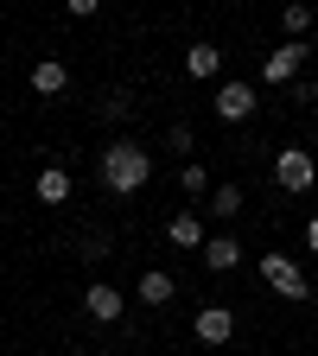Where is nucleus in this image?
Here are the masks:
<instances>
[{
    "mask_svg": "<svg viewBox=\"0 0 318 356\" xmlns=\"http://www.w3.org/2000/svg\"><path fill=\"white\" fill-rule=\"evenodd\" d=\"M261 280L274 286L280 299H293V305H305V299H312V280H305V267H299L293 254H261Z\"/></svg>",
    "mask_w": 318,
    "mask_h": 356,
    "instance_id": "obj_2",
    "label": "nucleus"
},
{
    "mask_svg": "<svg viewBox=\"0 0 318 356\" xmlns=\"http://www.w3.org/2000/svg\"><path fill=\"white\" fill-rule=\"evenodd\" d=\"M305 248H312V254H318V216H312V222H305Z\"/></svg>",
    "mask_w": 318,
    "mask_h": 356,
    "instance_id": "obj_18",
    "label": "nucleus"
},
{
    "mask_svg": "<svg viewBox=\"0 0 318 356\" xmlns=\"http://www.w3.org/2000/svg\"><path fill=\"white\" fill-rule=\"evenodd\" d=\"M153 178V153L141 147V140H109L102 147V185L115 191V197H134Z\"/></svg>",
    "mask_w": 318,
    "mask_h": 356,
    "instance_id": "obj_1",
    "label": "nucleus"
},
{
    "mask_svg": "<svg viewBox=\"0 0 318 356\" xmlns=\"http://www.w3.org/2000/svg\"><path fill=\"white\" fill-rule=\"evenodd\" d=\"M280 26H287V32H293V38H299V32H305V26H312V7H299V0H293V7H287V13H280Z\"/></svg>",
    "mask_w": 318,
    "mask_h": 356,
    "instance_id": "obj_17",
    "label": "nucleus"
},
{
    "mask_svg": "<svg viewBox=\"0 0 318 356\" xmlns=\"http://www.w3.org/2000/svg\"><path fill=\"white\" fill-rule=\"evenodd\" d=\"M312 96H318V70H312Z\"/></svg>",
    "mask_w": 318,
    "mask_h": 356,
    "instance_id": "obj_19",
    "label": "nucleus"
},
{
    "mask_svg": "<svg viewBox=\"0 0 318 356\" xmlns=\"http://www.w3.org/2000/svg\"><path fill=\"white\" fill-rule=\"evenodd\" d=\"M204 267H210V274L242 267V242H236V236H210V242H204Z\"/></svg>",
    "mask_w": 318,
    "mask_h": 356,
    "instance_id": "obj_9",
    "label": "nucleus"
},
{
    "mask_svg": "<svg viewBox=\"0 0 318 356\" xmlns=\"http://www.w3.org/2000/svg\"><path fill=\"white\" fill-rule=\"evenodd\" d=\"M210 210H216V216H236V210H242V191H236V185H216V204H210Z\"/></svg>",
    "mask_w": 318,
    "mask_h": 356,
    "instance_id": "obj_15",
    "label": "nucleus"
},
{
    "mask_svg": "<svg viewBox=\"0 0 318 356\" xmlns=\"http://www.w3.org/2000/svg\"><path fill=\"white\" fill-rule=\"evenodd\" d=\"M178 293V280L166 274V267H147V274H141V305H166Z\"/></svg>",
    "mask_w": 318,
    "mask_h": 356,
    "instance_id": "obj_12",
    "label": "nucleus"
},
{
    "mask_svg": "<svg viewBox=\"0 0 318 356\" xmlns=\"http://www.w3.org/2000/svg\"><path fill=\"white\" fill-rule=\"evenodd\" d=\"M178 185H185V191H191V197H198V191H210V172H204V165H198V159H191V165H185V172H178Z\"/></svg>",
    "mask_w": 318,
    "mask_h": 356,
    "instance_id": "obj_14",
    "label": "nucleus"
},
{
    "mask_svg": "<svg viewBox=\"0 0 318 356\" xmlns=\"http://www.w3.org/2000/svg\"><path fill=\"white\" fill-rule=\"evenodd\" d=\"M32 89H38V96H64V89H70L64 58H38V64H32Z\"/></svg>",
    "mask_w": 318,
    "mask_h": 356,
    "instance_id": "obj_8",
    "label": "nucleus"
},
{
    "mask_svg": "<svg viewBox=\"0 0 318 356\" xmlns=\"http://www.w3.org/2000/svg\"><path fill=\"white\" fill-rule=\"evenodd\" d=\"M127 108H134V102H127V89H115V96H102V121H127Z\"/></svg>",
    "mask_w": 318,
    "mask_h": 356,
    "instance_id": "obj_16",
    "label": "nucleus"
},
{
    "mask_svg": "<svg viewBox=\"0 0 318 356\" xmlns=\"http://www.w3.org/2000/svg\"><path fill=\"white\" fill-rule=\"evenodd\" d=\"M32 191H38V204H70V172L64 165H45Z\"/></svg>",
    "mask_w": 318,
    "mask_h": 356,
    "instance_id": "obj_11",
    "label": "nucleus"
},
{
    "mask_svg": "<svg viewBox=\"0 0 318 356\" xmlns=\"http://www.w3.org/2000/svg\"><path fill=\"white\" fill-rule=\"evenodd\" d=\"M191 331H198V343L223 350V343L236 337V312H230V305H198V318H191Z\"/></svg>",
    "mask_w": 318,
    "mask_h": 356,
    "instance_id": "obj_4",
    "label": "nucleus"
},
{
    "mask_svg": "<svg viewBox=\"0 0 318 356\" xmlns=\"http://www.w3.org/2000/svg\"><path fill=\"white\" fill-rule=\"evenodd\" d=\"M216 64H223L216 44H191V51H185V76H198V83H210V76H216Z\"/></svg>",
    "mask_w": 318,
    "mask_h": 356,
    "instance_id": "obj_13",
    "label": "nucleus"
},
{
    "mask_svg": "<svg viewBox=\"0 0 318 356\" xmlns=\"http://www.w3.org/2000/svg\"><path fill=\"white\" fill-rule=\"evenodd\" d=\"M274 178H280V191H312L318 185V159L305 147H280L274 153Z\"/></svg>",
    "mask_w": 318,
    "mask_h": 356,
    "instance_id": "obj_3",
    "label": "nucleus"
},
{
    "mask_svg": "<svg viewBox=\"0 0 318 356\" xmlns=\"http://www.w3.org/2000/svg\"><path fill=\"white\" fill-rule=\"evenodd\" d=\"M255 115V83H223L216 89V121H248Z\"/></svg>",
    "mask_w": 318,
    "mask_h": 356,
    "instance_id": "obj_6",
    "label": "nucleus"
},
{
    "mask_svg": "<svg viewBox=\"0 0 318 356\" xmlns=\"http://www.w3.org/2000/svg\"><path fill=\"white\" fill-rule=\"evenodd\" d=\"M83 312H89L96 325H115V318H121V293H115L109 280H96V286L83 293Z\"/></svg>",
    "mask_w": 318,
    "mask_h": 356,
    "instance_id": "obj_7",
    "label": "nucleus"
},
{
    "mask_svg": "<svg viewBox=\"0 0 318 356\" xmlns=\"http://www.w3.org/2000/svg\"><path fill=\"white\" fill-rule=\"evenodd\" d=\"M166 242H172V248H204L210 236H204V222H198L191 210H178V216L166 222Z\"/></svg>",
    "mask_w": 318,
    "mask_h": 356,
    "instance_id": "obj_10",
    "label": "nucleus"
},
{
    "mask_svg": "<svg viewBox=\"0 0 318 356\" xmlns=\"http://www.w3.org/2000/svg\"><path fill=\"white\" fill-rule=\"evenodd\" d=\"M305 58H312V44H305V38H287L280 51L261 64V83H293V76L305 70Z\"/></svg>",
    "mask_w": 318,
    "mask_h": 356,
    "instance_id": "obj_5",
    "label": "nucleus"
}]
</instances>
